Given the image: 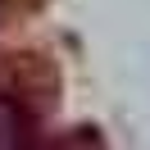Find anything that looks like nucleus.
Here are the masks:
<instances>
[{
    "instance_id": "nucleus-1",
    "label": "nucleus",
    "mask_w": 150,
    "mask_h": 150,
    "mask_svg": "<svg viewBox=\"0 0 150 150\" xmlns=\"http://www.w3.org/2000/svg\"><path fill=\"white\" fill-rule=\"evenodd\" d=\"M0 100L23 123L46 118L59 105V68L46 50H9L0 55Z\"/></svg>"
},
{
    "instance_id": "nucleus-2",
    "label": "nucleus",
    "mask_w": 150,
    "mask_h": 150,
    "mask_svg": "<svg viewBox=\"0 0 150 150\" xmlns=\"http://www.w3.org/2000/svg\"><path fill=\"white\" fill-rule=\"evenodd\" d=\"M23 132H28V123H23L18 114L9 109V105L0 100V146H18V141H23Z\"/></svg>"
}]
</instances>
